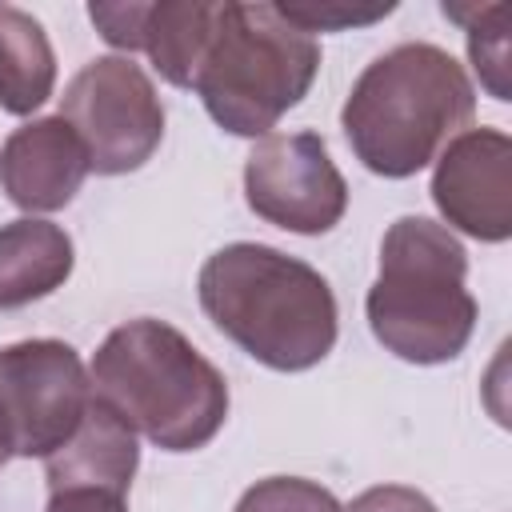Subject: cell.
Masks as SVG:
<instances>
[{"mask_svg": "<svg viewBox=\"0 0 512 512\" xmlns=\"http://www.w3.org/2000/svg\"><path fill=\"white\" fill-rule=\"evenodd\" d=\"M248 208L296 236H320L340 224L348 184L316 132H268L244 160Z\"/></svg>", "mask_w": 512, "mask_h": 512, "instance_id": "8", "label": "cell"}, {"mask_svg": "<svg viewBox=\"0 0 512 512\" xmlns=\"http://www.w3.org/2000/svg\"><path fill=\"white\" fill-rule=\"evenodd\" d=\"M88 176V152L60 116L20 124L0 144V188L24 212H60Z\"/></svg>", "mask_w": 512, "mask_h": 512, "instance_id": "11", "label": "cell"}, {"mask_svg": "<svg viewBox=\"0 0 512 512\" xmlns=\"http://www.w3.org/2000/svg\"><path fill=\"white\" fill-rule=\"evenodd\" d=\"M196 296L204 316L272 372L316 368L340 332L328 280L268 244L236 240L216 248L196 276Z\"/></svg>", "mask_w": 512, "mask_h": 512, "instance_id": "1", "label": "cell"}, {"mask_svg": "<svg viewBox=\"0 0 512 512\" xmlns=\"http://www.w3.org/2000/svg\"><path fill=\"white\" fill-rule=\"evenodd\" d=\"M344 512H436V504L408 484H376L360 492Z\"/></svg>", "mask_w": 512, "mask_h": 512, "instance_id": "18", "label": "cell"}, {"mask_svg": "<svg viewBox=\"0 0 512 512\" xmlns=\"http://www.w3.org/2000/svg\"><path fill=\"white\" fill-rule=\"evenodd\" d=\"M136 468H140L136 432L108 404H100L92 396V404H88L80 428L72 432V440L44 460V480H48V492L108 488V492L128 496Z\"/></svg>", "mask_w": 512, "mask_h": 512, "instance_id": "12", "label": "cell"}, {"mask_svg": "<svg viewBox=\"0 0 512 512\" xmlns=\"http://www.w3.org/2000/svg\"><path fill=\"white\" fill-rule=\"evenodd\" d=\"M392 8H396L392 0H384V4H368V8L348 4V0H280V4H276V12H280L288 24H296L300 32H308V36H312V32L364 28V24L384 20Z\"/></svg>", "mask_w": 512, "mask_h": 512, "instance_id": "17", "label": "cell"}, {"mask_svg": "<svg viewBox=\"0 0 512 512\" xmlns=\"http://www.w3.org/2000/svg\"><path fill=\"white\" fill-rule=\"evenodd\" d=\"M92 404L80 352L40 336L0 348V456L48 460L72 440Z\"/></svg>", "mask_w": 512, "mask_h": 512, "instance_id": "6", "label": "cell"}, {"mask_svg": "<svg viewBox=\"0 0 512 512\" xmlns=\"http://www.w3.org/2000/svg\"><path fill=\"white\" fill-rule=\"evenodd\" d=\"M60 120L80 136L88 172L96 176L144 168L164 140V104L156 84L128 56L88 60L60 96Z\"/></svg>", "mask_w": 512, "mask_h": 512, "instance_id": "7", "label": "cell"}, {"mask_svg": "<svg viewBox=\"0 0 512 512\" xmlns=\"http://www.w3.org/2000/svg\"><path fill=\"white\" fill-rule=\"evenodd\" d=\"M220 0H160V4H88L96 32L120 52H148L152 68L176 84L192 88L204 48L216 28Z\"/></svg>", "mask_w": 512, "mask_h": 512, "instance_id": "10", "label": "cell"}, {"mask_svg": "<svg viewBox=\"0 0 512 512\" xmlns=\"http://www.w3.org/2000/svg\"><path fill=\"white\" fill-rule=\"evenodd\" d=\"M92 396L164 452L204 448L228 420V384L196 344L152 316L104 336L92 356Z\"/></svg>", "mask_w": 512, "mask_h": 512, "instance_id": "3", "label": "cell"}, {"mask_svg": "<svg viewBox=\"0 0 512 512\" xmlns=\"http://www.w3.org/2000/svg\"><path fill=\"white\" fill-rule=\"evenodd\" d=\"M76 264L72 236L36 216L0 224V312L52 296Z\"/></svg>", "mask_w": 512, "mask_h": 512, "instance_id": "13", "label": "cell"}, {"mask_svg": "<svg viewBox=\"0 0 512 512\" xmlns=\"http://www.w3.org/2000/svg\"><path fill=\"white\" fill-rule=\"evenodd\" d=\"M0 464H4V456H0Z\"/></svg>", "mask_w": 512, "mask_h": 512, "instance_id": "20", "label": "cell"}, {"mask_svg": "<svg viewBox=\"0 0 512 512\" xmlns=\"http://www.w3.org/2000/svg\"><path fill=\"white\" fill-rule=\"evenodd\" d=\"M236 512H344L340 500L304 476H268L256 480L240 500Z\"/></svg>", "mask_w": 512, "mask_h": 512, "instance_id": "16", "label": "cell"}, {"mask_svg": "<svg viewBox=\"0 0 512 512\" xmlns=\"http://www.w3.org/2000/svg\"><path fill=\"white\" fill-rule=\"evenodd\" d=\"M316 72V36L288 24L276 4L220 0L192 92L224 132L268 136V128L308 96Z\"/></svg>", "mask_w": 512, "mask_h": 512, "instance_id": "5", "label": "cell"}, {"mask_svg": "<svg viewBox=\"0 0 512 512\" xmlns=\"http://www.w3.org/2000/svg\"><path fill=\"white\" fill-rule=\"evenodd\" d=\"M464 244L428 216H400L380 240V272L364 312L372 336L408 364H448L476 328V300L464 288Z\"/></svg>", "mask_w": 512, "mask_h": 512, "instance_id": "4", "label": "cell"}, {"mask_svg": "<svg viewBox=\"0 0 512 512\" xmlns=\"http://www.w3.org/2000/svg\"><path fill=\"white\" fill-rule=\"evenodd\" d=\"M444 228L484 244L512 236V140L500 128H464L444 144L432 172Z\"/></svg>", "mask_w": 512, "mask_h": 512, "instance_id": "9", "label": "cell"}, {"mask_svg": "<svg viewBox=\"0 0 512 512\" xmlns=\"http://www.w3.org/2000/svg\"><path fill=\"white\" fill-rule=\"evenodd\" d=\"M444 16L464 24L468 32V56L472 68L480 76V84L488 88V96L508 100L512 84H508V4H444Z\"/></svg>", "mask_w": 512, "mask_h": 512, "instance_id": "15", "label": "cell"}, {"mask_svg": "<svg viewBox=\"0 0 512 512\" xmlns=\"http://www.w3.org/2000/svg\"><path fill=\"white\" fill-rule=\"evenodd\" d=\"M56 88V52L44 24L12 4H0V108L12 116L36 112Z\"/></svg>", "mask_w": 512, "mask_h": 512, "instance_id": "14", "label": "cell"}, {"mask_svg": "<svg viewBox=\"0 0 512 512\" xmlns=\"http://www.w3.org/2000/svg\"><path fill=\"white\" fill-rule=\"evenodd\" d=\"M44 512H128V504L108 488H60L48 496Z\"/></svg>", "mask_w": 512, "mask_h": 512, "instance_id": "19", "label": "cell"}, {"mask_svg": "<svg viewBox=\"0 0 512 512\" xmlns=\"http://www.w3.org/2000/svg\"><path fill=\"white\" fill-rule=\"evenodd\" d=\"M476 112V88L452 52L412 40L376 56L352 84L340 128L356 160L404 180L428 168Z\"/></svg>", "mask_w": 512, "mask_h": 512, "instance_id": "2", "label": "cell"}]
</instances>
